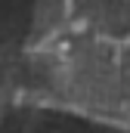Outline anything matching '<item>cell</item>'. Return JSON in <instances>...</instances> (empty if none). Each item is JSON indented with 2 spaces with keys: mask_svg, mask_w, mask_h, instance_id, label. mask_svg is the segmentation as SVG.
I'll use <instances>...</instances> for the list:
<instances>
[{
  "mask_svg": "<svg viewBox=\"0 0 130 133\" xmlns=\"http://www.w3.org/2000/svg\"><path fill=\"white\" fill-rule=\"evenodd\" d=\"M124 46H130V34H127V40H124Z\"/></svg>",
  "mask_w": 130,
  "mask_h": 133,
  "instance_id": "obj_1",
  "label": "cell"
}]
</instances>
